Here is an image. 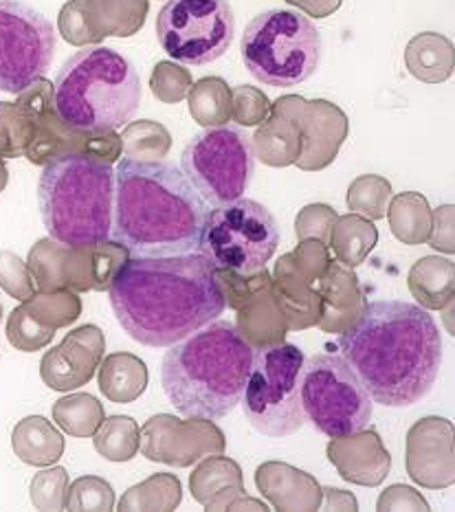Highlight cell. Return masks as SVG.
<instances>
[{
    "instance_id": "ba28073f",
    "label": "cell",
    "mask_w": 455,
    "mask_h": 512,
    "mask_svg": "<svg viewBox=\"0 0 455 512\" xmlns=\"http://www.w3.org/2000/svg\"><path fill=\"white\" fill-rule=\"evenodd\" d=\"M304 363V352L293 343L255 350L240 405L249 425L262 436L288 438L304 427Z\"/></svg>"
},
{
    "instance_id": "9a60e30c",
    "label": "cell",
    "mask_w": 455,
    "mask_h": 512,
    "mask_svg": "<svg viewBox=\"0 0 455 512\" xmlns=\"http://www.w3.org/2000/svg\"><path fill=\"white\" fill-rule=\"evenodd\" d=\"M14 451L22 462L33 466H47L60 458L64 451V440L47 420L31 416L16 425L14 436Z\"/></svg>"
},
{
    "instance_id": "6da1fadb",
    "label": "cell",
    "mask_w": 455,
    "mask_h": 512,
    "mask_svg": "<svg viewBox=\"0 0 455 512\" xmlns=\"http://www.w3.org/2000/svg\"><path fill=\"white\" fill-rule=\"evenodd\" d=\"M108 297L126 335L148 348H170L227 308L218 271L196 251L126 260Z\"/></svg>"
},
{
    "instance_id": "7c38bea8",
    "label": "cell",
    "mask_w": 455,
    "mask_h": 512,
    "mask_svg": "<svg viewBox=\"0 0 455 512\" xmlns=\"http://www.w3.org/2000/svg\"><path fill=\"white\" fill-rule=\"evenodd\" d=\"M236 18L229 0H168L159 11L161 49L181 64H212L229 51Z\"/></svg>"
},
{
    "instance_id": "30bf717a",
    "label": "cell",
    "mask_w": 455,
    "mask_h": 512,
    "mask_svg": "<svg viewBox=\"0 0 455 512\" xmlns=\"http://www.w3.org/2000/svg\"><path fill=\"white\" fill-rule=\"evenodd\" d=\"M306 422L328 438H348L372 420V398L341 354H315L302 374Z\"/></svg>"
},
{
    "instance_id": "8992f818",
    "label": "cell",
    "mask_w": 455,
    "mask_h": 512,
    "mask_svg": "<svg viewBox=\"0 0 455 512\" xmlns=\"http://www.w3.org/2000/svg\"><path fill=\"white\" fill-rule=\"evenodd\" d=\"M53 106L62 124L77 132L124 128L141 106L137 66L108 47L77 51L55 77Z\"/></svg>"
},
{
    "instance_id": "5b68a950",
    "label": "cell",
    "mask_w": 455,
    "mask_h": 512,
    "mask_svg": "<svg viewBox=\"0 0 455 512\" xmlns=\"http://www.w3.org/2000/svg\"><path fill=\"white\" fill-rule=\"evenodd\" d=\"M38 205L55 242L71 249L99 247L113 231L115 170L88 154H62L42 170Z\"/></svg>"
},
{
    "instance_id": "8fae6325",
    "label": "cell",
    "mask_w": 455,
    "mask_h": 512,
    "mask_svg": "<svg viewBox=\"0 0 455 512\" xmlns=\"http://www.w3.org/2000/svg\"><path fill=\"white\" fill-rule=\"evenodd\" d=\"M181 170L207 207L242 198L255 174L249 132L238 126H216L198 132L183 150Z\"/></svg>"
},
{
    "instance_id": "277c9868",
    "label": "cell",
    "mask_w": 455,
    "mask_h": 512,
    "mask_svg": "<svg viewBox=\"0 0 455 512\" xmlns=\"http://www.w3.org/2000/svg\"><path fill=\"white\" fill-rule=\"evenodd\" d=\"M253 354L251 343L231 321H209L165 352L163 392L185 418H225L240 405Z\"/></svg>"
},
{
    "instance_id": "52a82bcc",
    "label": "cell",
    "mask_w": 455,
    "mask_h": 512,
    "mask_svg": "<svg viewBox=\"0 0 455 512\" xmlns=\"http://www.w3.org/2000/svg\"><path fill=\"white\" fill-rule=\"evenodd\" d=\"M240 55L258 82L291 88L315 75L321 60V36L315 22L302 11L269 9L244 29Z\"/></svg>"
},
{
    "instance_id": "ac0fdd59",
    "label": "cell",
    "mask_w": 455,
    "mask_h": 512,
    "mask_svg": "<svg viewBox=\"0 0 455 512\" xmlns=\"http://www.w3.org/2000/svg\"><path fill=\"white\" fill-rule=\"evenodd\" d=\"M66 486V473L64 469H53L36 475V480L31 482V499L38 508H60L62 502L55 497V491H62Z\"/></svg>"
},
{
    "instance_id": "ffe728a7",
    "label": "cell",
    "mask_w": 455,
    "mask_h": 512,
    "mask_svg": "<svg viewBox=\"0 0 455 512\" xmlns=\"http://www.w3.org/2000/svg\"><path fill=\"white\" fill-rule=\"evenodd\" d=\"M0 315H3V313H0Z\"/></svg>"
},
{
    "instance_id": "5bb4252c",
    "label": "cell",
    "mask_w": 455,
    "mask_h": 512,
    "mask_svg": "<svg viewBox=\"0 0 455 512\" xmlns=\"http://www.w3.org/2000/svg\"><path fill=\"white\" fill-rule=\"evenodd\" d=\"M104 339L95 326H84L66 335L58 348L42 359V378L51 389L66 392L91 381L95 367L102 359Z\"/></svg>"
},
{
    "instance_id": "2e32d148",
    "label": "cell",
    "mask_w": 455,
    "mask_h": 512,
    "mask_svg": "<svg viewBox=\"0 0 455 512\" xmlns=\"http://www.w3.org/2000/svg\"><path fill=\"white\" fill-rule=\"evenodd\" d=\"M126 354H113L108 356L102 372H99V387L102 392L117 403H128L146 392L148 385V367L141 363L137 356H132L128 363V372L124 374Z\"/></svg>"
},
{
    "instance_id": "3957f363",
    "label": "cell",
    "mask_w": 455,
    "mask_h": 512,
    "mask_svg": "<svg viewBox=\"0 0 455 512\" xmlns=\"http://www.w3.org/2000/svg\"><path fill=\"white\" fill-rule=\"evenodd\" d=\"M207 214V203L176 165L119 161L110 238L132 258L198 251Z\"/></svg>"
},
{
    "instance_id": "e0dca14e",
    "label": "cell",
    "mask_w": 455,
    "mask_h": 512,
    "mask_svg": "<svg viewBox=\"0 0 455 512\" xmlns=\"http://www.w3.org/2000/svg\"><path fill=\"white\" fill-rule=\"evenodd\" d=\"M137 433L139 429L132 418H108L104 429L99 431L95 447L99 449V453H104L108 460L124 462L137 453Z\"/></svg>"
},
{
    "instance_id": "9c48e42d",
    "label": "cell",
    "mask_w": 455,
    "mask_h": 512,
    "mask_svg": "<svg viewBox=\"0 0 455 512\" xmlns=\"http://www.w3.org/2000/svg\"><path fill=\"white\" fill-rule=\"evenodd\" d=\"M280 247L277 220L258 200L238 198L209 211L198 251L216 271L255 275Z\"/></svg>"
},
{
    "instance_id": "7a4b0ae2",
    "label": "cell",
    "mask_w": 455,
    "mask_h": 512,
    "mask_svg": "<svg viewBox=\"0 0 455 512\" xmlns=\"http://www.w3.org/2000/svg\"><path fill=\"white\" fill-rule=\"evenodd\" d=\"M339 352L374 403L403 409L434 387L442 367V335L425 308L374 302L339 337Z\"/></svg>"
},
{
    "instance_id": "d6986e66",
    "label": "cell",
    "mask_w": 455,
    "mask_h": 512,
    "mask_svg": "<svg viewBox=\"0 0 455 512\" xmlns=\"http://www.w3.org/2000/svg\"><path fill=\"white\" fill-rule=\"evenodd\" d=\"M0 284L7 293L14 297H25L29 293V286L25 275H22L20 264L11 258L9 253H0Z\"/></svg>"
},
{
    "instance_id": "4fadbf2b",
    "label": "cell",
    "mask_w": 455,
    "mask_h": 512,
    "mask_svg": "<svg viewBox=\"0 0 455 512\" xmlns=\"http://www.w3.org/2000/svg\"><path fill=\"white\" fill-rule=\"evenodd\" d=\"M55 27L22 0H0V91L20 95L49 71Z\"/></svg>"
}]
</instances>
